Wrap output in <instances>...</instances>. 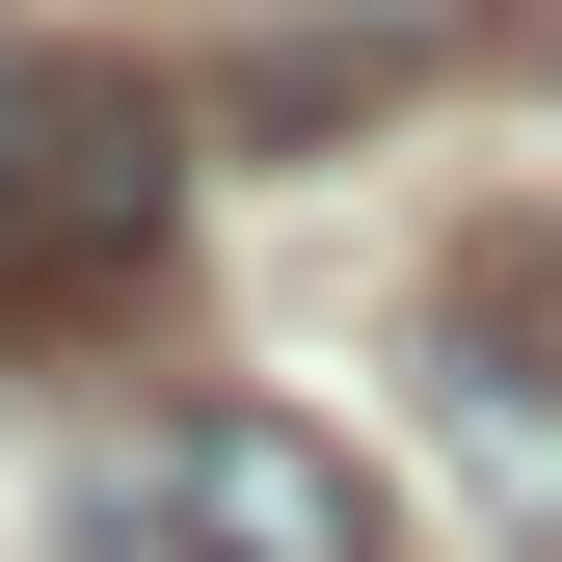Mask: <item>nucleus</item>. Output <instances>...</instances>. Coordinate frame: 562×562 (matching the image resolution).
Returning <instances> with one entry per match:
<instances>
[{
  "mask_svg": "<svg viewBox=\"0 0 562 562\" xmlns=\"http://www.w3.org/2000/svg\"><path fill=\"white\" fill-rule=\"evenodd\" d=\"M161 268H188V108L27 81V134H0V348H108Z\"/></svg>",
  "mask_w": 562,
  "mask_h": 562,
  "instance_id": "nucleus-1",
  "label": "nucleus"
},
{
  "mask_svg": "<svg viewBox=\"0 0 562 562\" xmlns=\"http://www.w3.org/2000/svg\"><path fill=\"white\" fill-rule=\"evenodd\" d=\"M81 536H108V562H402L375 456L295 429V402H188L161 456H108V482H81Z\"/></svg>",
  "mask_w": 562,
  "mask_h": 562,
  "instance_id": "nucleus-2",
  "label": "nucleus"
},
{
  "mask_svg": "<svg viewBox=\"0 0 562 562\" xmlns=\"http://www.w3.org/2000/svg\"><path fill=\"white\" fill-rule=\"evenodd\" d=\"M429 429H456V509L562 562V215H482L429 268Z\"/></svg>",
  "mask_w": 562,
  "mask_h": 562,
  "instance_id": "nucleus-3",
  "label": "nucleus"
},
{
  "mask_svg": "<svg viewBox=\"0 0 562 562\" xmlns=\"http://www.w3.org/2000/svg\"><path fill=\"white\" fill-rule=\"evenodd\" d=\"M0 134H27V54H0Z\"/></svg>",
  "mask_w": 562,
  "mask_h": 562,
  "instance_id": "nucleus-4",
  "label": "nucleus"
}]
</instances>
